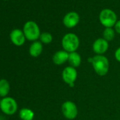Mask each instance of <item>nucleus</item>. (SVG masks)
<instances>
[{"label": "nucleus", "instance_id": "1a4fd4ad", "mask_svg": "<svg viewBox=\"0 0 120 120\" xmlns=\"http://www.w3.org/2000/svg\"><path fill=\"white\" fill-rule=\"evenodd\" d=\"M9 37H10V40L11 42L18 47L22 46L25 43L26 40V36L23 33V31L18 28L14 29L13 30H11V32L10 33Z\"/></svg>", "mask_w": 120, "mask_h": 120}, {"label": "nucleus", "instance_id": "aec40b11", "mask_svg": "<svg viewBox=\"0 0 120 120\" xmlns=\"http://www.w3.org/2000/svg\"><path fill=\"white\" fill-rule=\"evenodd\" d=\"M1 100H1V99H0V102H1Z\"/></svg>", "mask_w": 120, "mask_h": 120}, {"label": "nucleus", "instance_id": "20e7f679", "mask_svg": "<svg viewBox=\"0 0 120 120\" xmlns=\"http://www.w3.org/2000/svg\"><path fill=\"white\" fill-rule=\"evenodd\" d=\"M0 109L7 115H14L18 110V104L11 97L3 98L0 102Z\"/></svg>", "mask_w": 120, "mask_h": 120}, {"label": "nucleus", "instance_id": "423d86ee", "mask_svg": "<svg viewBox=\"0 0 120 120\" xmlns=\"http://www.w3.org/2000/svg\"><path fill=\"white\" fill-rule=\"evenodd\" d=\"M62 77L66 84H67L69 87L73 88L75 86V82L78 77V72L76 68L68 66L63 69Z\"/></svg>", "mask_w": 120, "mask_h": 120}, {"label": "nucleus", "instance_id": "f8f14e48", "mask_svg": "<svg viewBox=\"0 0 120 120\" xmlns=\"http://www.w3.org/2000/svg\"><path fill=\"white\" fill-rule=\"evenodd\" d=\"M42 43L40 41H35L29 47V54L33 57H38L42 54Z\"/></svg>", "mask_w": 120, "mask_h": 120}, {"label": "nucleus", "instance_id": "f3484780", "mask_svg": "<svg viewBox=\"0 0 120 120\" xmlns=\"http://www.w3.org/2000/svg\"><path fill=\"white\" fill-rule=\"evenodd\" d=\"M40 40L42 43H44V44H49L52 42V35L51 33H47V32H45V33H42L40 34Z\"/></svg>", "mask_w": 120, "mask_h": 120}, {"label": "nucleus", "instance_id": "f03ea898", "mask_svg": "<svg viewBox=\"0 0 120 120\" xmlns=\"http://www.w3.org/2000/svg\"><path fill=\"white\" fill-rule=\"evenodd\" d=\"M80 45V40L79 37L74 33L66 34L62 40V46L64 50L71 53L76 52Z\"/></svg>", "mask_w": 120, "mask_h": 120}, {"label": "nucleus", "instance_id": "6e6552de", "mask_svg": "<svg viewBox=\"0 0 120 120\" xmlns=\"http://www.w3.org/2000/svg\"><path fill=\"white\" fill-rule=\"evenodd\" d=\"M108 48L109 43L103 38L95 40L93 44V50L97 55H104Z\"/></svg>", "mask_w": 120, "mask_h": 120}, {"label": "nucleus", "instance_id": "39448f33", "mask_svg": "<svg viewBox=\"0 0 120 120\" xmlns=\"http://www.w3.org/2000/svg\"><path fill=\"white\" fill-rule=\"evenodd\" d=\"M99 19L101 24L105 28H112L116 23V15L111 9H105L101 11Z\"/></svg>", "mask_w": 120, "mask_h": 120}, {"label": "nucleus", "instance_id": "9d476101", "mask_svg": "<svg viewBox=\"0 0 120 120\" xmlns=\"http://www.w3.org/2000/svg\"><path fill=\"white\" fill-rule=\"evenodd\" d=\"M80 20L79 15L74 11L67 14L63 19L64 25L68 28H72L77 26Z\"/></svg>", "mask_w": 120, "mask_h": 120}, {"label": "nucleus", "instance_id": "a211bd4d", "mask_svg": "<svg viewBox=\"0 0 120 120\" xmlns=\"http://www.w3.org/2000/svg\"><path fill=\"white\" fill-rule=\"evenodd\" d=\"M114 57L117 62H120V47L116 49L114 52Z\"/></svg>", "mask_w": 120, "mask_h": 120}, {"label": "nucleus", "instance_id": "4468645a", "mask_svg": "<svg viewBox=\"0 0 120 120\" xmlns=\"http://www.w3.org/2000/svg\"><path fill=\"white\" fill-rule=\"evenodd\" d=\"M10 91V83L6 79H0V97H7Z\"/></svg>", "mask_w": 120, "mask_h": 120}, {"label": "nucleus", "instance_id": "6ab92c4d", "mask_svg": "<svg viewBox=\"0 0 120 120\" xmlns=\"http://www.w3.org/2000/svg\"><path fill=\"white\" fill-rule=\"evenodd\" d=\"M114 29L117 33L120 34V20L116 21V24L114 25Z\"/></svg>", "mask_w": 120, "mask_h": 120}, {"label": "nucleus", "instance_id": "ddd939ff", "mask_svg": "<svg viewBox=\"0 0 120 120\" xmlns=\"http://www.w3.org/2000/svg\"><path fill=\"white\" fill-rule=\"evenodd\" d=\"M68 62L72 67H79L81 64V56L77 52H71L69 54Z\"/></svg>", "mask_w": 120, "mask_h": 120}, {"label": "nucleus", "instance_id": "f257e3e1", "mask_svg": "<svg viewBox=\"0 0 120 120\" xmlns=\"http://www.w3.org/2000/svg\"><path fill=\"white\" fill-rule=\"evenodd\" d=\"M88 61L93 67L95 72L100 76H104L107 74L109 69V62L108 59L104 55H95L89 57Z\"/></svg>", "mask_w": 120, "mask_h": 120}, {"label": "nucleus", "instance_id": "412c9836", "mask_svg": "<svg viewBox=\"0 0 120 120\" xmlns=\"http://www.w3.org/2000/svg\"><path fill=\"white\" fill-rule=\"evenodd\" d=\"M4 1H7V0H4Z\"/></svg>", "mask_w": 120, "mask_h": 120}, {"label": "nucleus", "instance_id": "9b49d317", "mask_svg": "<svg viewBox=\"0 0 120 120\" xmlns=\"http://www.w3.org/2000/svg\"><path fill=\"white\" fill-rule=\"evenodd\" d=\"M69 53L65 50H59L56 52L52 56V62L55 65L60 66L68 62Z\"/></svg>", "mask_w": 120, "mask_h": 120}, {"label": "nucleus", "instance_id": "7ed1b4c3", "mask_svg": "<svg viewBox=\"0 0 120 120\" xmlns=\"http://www.w3.org/2000/svg\"><path fill=\"white\" fill-rule=\"evenodd\" d=\"M23 31L26 36V38L28 40L33 42L37 41V40L40 38L41 34L38 24L32 21H27L24 24Z\"/></svg>", "mask_w": 120, "mask_h": 120}, {"label": "nucleus", "instance_id": "0eeeda50", "mask_svg": "<svg viewBox=\"0 0 120 120\" xmlns=\"http://www.w3.org/2000/svg\"><path fill=\"white\" fill-rule=\"evenodd\" d=\"M62 112L66 119L73 120L76 119L78 115V108L74 102L67 100L62 105Z\"/></svg>", "mask_w": 120, "mask_h": 120}, {"label": "nucleus", "instance_id": "2eb2a0df", "mask_svg": "<svg viewBox=\"0 0 120 120\" xmlns=\"http://www.w3.org/2000/svg\"><path fill=\"white\" fill-rule=\"evenodd\" d=\"M19 116L22 120H33L35 117V113L32 109L24 107L20 110Z\"/></svg>", "mask_w": 120, "mask_h": 120}, {"label": "nucleus", "instance_id": "dca6fc26", "mask_svg": "<svg viewBox=\"0 0 120 120\" xmlns=\"http://www.w3.org/2000/svg\"><path fill=\"white\" fill-rule=\"evenodd\" d=\"M102 35H103V38L105 40L109 42L114 40L115 37V33L114 30L112 29V28H105V29L103 31Z\"/></svg>", "mask_w": 120, "mask_h": 120}]
</instances>
